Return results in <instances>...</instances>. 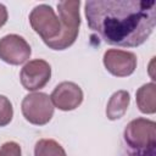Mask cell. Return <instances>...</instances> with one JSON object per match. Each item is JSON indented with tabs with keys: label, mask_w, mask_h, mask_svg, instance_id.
I'll return each instance as SVG.
<instances>
[{
	"label": "cell",
	"mask_w": 156,
	"mask_h": 156,
	"mask_svg": "<svg viewBox=\"0 0 156 156\" xmlns=\"http://www.w3.org/2000/svg\"><path fill=\"white\" fill-rule=\"evenodd\" d=\"M54 107L62 111L77 108L83 101V91L79 85L73 82L60 83L50 95Z\"/></svg>",
	"instance_id": "9c48e42d"
},
{
	"label": "cell",
	"mask_w": 156,
	"mask_h": 156,
	"mask_svg": "<svg viewBox=\"0 0 156 156\" xmlns=\"http://www.w3.org/2000/svg\"><path fill=\"white\" fill-rule=\"evenodd\" d=\"M21 146L15 141H7L0 147V156H21Z\"/></svg>",
	"instance_id": "5bb4252c"
},
{
	"label": "cell",
	"mask_w": 156,
	"mask_h": 156,
	"mask_svg": "<svg viewBox=\"0 0 156 156\" xmlns=\"http://www.w3.org/2000/svg\"><path fill=\"white\" fill-rule=\"evenodd\" d=\"M34 156H67L63 147L52 139H40L34 147Z\"/></svg>",
	"instance_id": "7c38bea8"
},
{
	"label": "cell",
	"mask_w": 156,
	"mask_h": 156,
	"mask_svg": "<svg viewBox=\"0 0 156 156\" xmlns=\"http://www.w3.org/2000/svg\"><path fill=\"white\" fill-rule=\"evenodd\" d=\"M136 104L143 113H155L156 111V85L146 83L136 91Z\"/></svg>",
	"instance_id": "8fae6325"
},
{
	"label": "cell",
	"mask_w": 156,
	"mask_h": 156,
	"mask_svg": "<svg viewBox=\"0 0 156 156\" xmlns=\"http://www.w3.org/2000/svg\"><path fill=\"white\" fill-rule=\"evenodd\" d=\"M32 50L24 38L7 34L0 39V58L10 65H22L30 57Z\"/></svg>",
	"instance_id": "52a82bcc"
},
{
	"label": "cell",
	"mask_w": 156,
	"mask_h": 156,
	"mask_svg": "<svg viewBox=\"0 0 156 156\" xmlns=\"http://www.w3.org/2000/svg\"><path fill=\"white\" fill-rule=\"evenodd\" d=\"M155 6L154 0H90L84 11L89 28L105 43L135 48L154 30Z\"/></svg>",
	"instance_id": "6da1fadb"
},
{
	"label": "cell",
	"mask_w": 156,
	"mask_h": 156,
	"mask_svg": "<svg viewBox=\"0 0 156 156\" xmlns=\"http://www.w3.org/2000/svg\"><path fill=\"white\" fill-rule=\"evenodd\" d=\"M6 21H7V10L2 4H0V28L6 23Z\"/></svg>",
	"instance_id": "9a60e30c"
},
{
	"label": "cell",
	"mask_w": 156,
	"mask_h": 156,
	"mask_svg": "<svg viewBox=\"0 0 156 156\" xmlns=\"http://www.w3.org/2000/svg\"><path fill=\"white\" fill-rule=\"evenodd\" d=\"M22 113L29 123L44 126L54 115V105L48 94L32 93L26 95L22 101Z\"/></svg>",
	"instance_id": "5b68a950"
},
{
	"label": "cell",
	"mask_w": 156,
	"mask_h": 156,
	"mask_svg": "<svg viewBox=\"0 0 156 156\" xmlns=\"http://www.w3.org/2000/svg\"><path fill=\"white\" fill-rule=\"evenodd\" d=\"M29 22L45 44L56 39L61 33V21L49 5L41 4L35 6L29 15Z\"/></svg>",
	"instance_id": "277c9868"
},
{
	"label": "cell",
	"mask_w": 156,
	"mask_h": 156,
	"mask_svg": "<svg viewBox=\"0 0 156 156\" xmlns=\"http://www.w3.org/2000/svg\"><path fill=\"white\" fill-rule=\"evenodd\" d=\"M79 5L80 2L74 0L60 1L57 4L58 18L61 21V33L56 39L46 43L50 49L65 50L76 41L80 26Z\"/></svg>",
	"instance_id": "7a4b0ae2"
},
{
	"label": "cell",
	"mask_w": 156,
	"mask_h": 156,
	"mask_svg": "<svg viewBox=\"0 0 156 156\" xmlns=\"http://www.w3.org/2000/svg\"><path fill=\"white\" fill-rule=\"evenodd\" d=\"M12 116H13V108L11 101L6 96L0 95V127L7 126L11 122Z\"/></svg>",
	"instance_id": "4fadbf2b"
},
{
	"label": "cell",
	"mask_w": 156,
	"mask_h": 156,
	"mask_svg": "<svg viewBox=\"0 0 156 156\" xmlns=\"http://www.w3.org/2000/svg\"><path fill=\"white\" fill-rule=\"evenodd\" d=\"M51 77L50 65L40 58L27 62L20 73V79L24 89L35 91L44 88Z\"/></svg>",
	"instance_id": "8992f818"
},
{
	"label": "cell",
	"mask_w": 156,
	"mask_h": 156,
	"mask_svg": "<svg viewBox=\"0 0 156 156\" xmlns=\"http://www.w3.org/2000/svg\"><path fill=\"white\" fill-rule=\"evenodd\" d=\"M130 98H129V93L126 90H118L116 91L108 100L107 102V107H106V115L108 117V119L115 121L121 118L129 105Z\"/></svg>",
	"instance_id": "30bf717a"
},
{
	"label": "cell",
	"mask_w": 156,
	"mask_h": 156,
	"mask_svg": "<svg viewBox=\"0 0 156 156\" xmlns=\"http://www.w3.org/2000/svg\"><path fill=\"white\" fill-rule=\"evenodd\" d=\"M156 136V124L146 118L133 119L124 129V139L127 144L141 152L154 151Z\"/></svg>",
	"instance_id": "3957f363"
},
{
	"label": "cell",
	"mask_w": 156,
	"mask_h": 156,
	"mask_svg": "<svg viewBox=\"0 0 156 156\" xmlns=\"http://www.w3.org/2000/svg\"><path fill=\"white\" fill-rule=\"evenodd\" d=\"M104 65L111 74L127 77L136 68V56L129 51L111 49L104 54Z\"/></svg>",
	"instance_id": "ba28073f"
}]
</instances>
